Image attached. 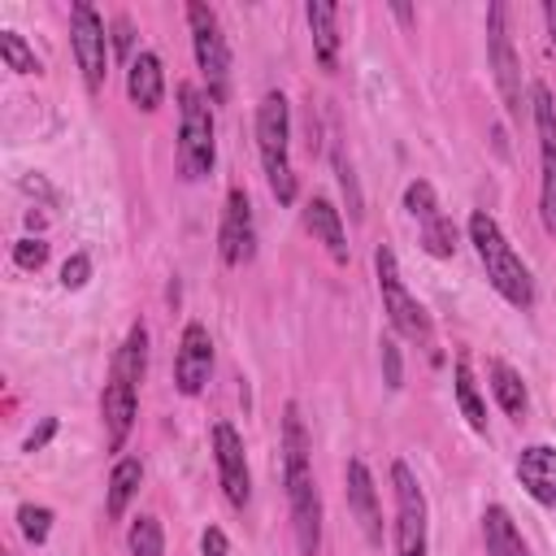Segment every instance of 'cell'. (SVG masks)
Listing matches in <instances>:
<instances>
[{
	"mask_svg": "<svg viewBox=\"0 0 556 556\" xmlns=\"http://www.w3.org/2000/svg\"><path fill=\"white\" fill-rule=\"evenodd\" d=\"M452 391H456V404H460V417L469 421V430L473 434H486V404H482V395H478L473 374H469L465 361H456V369H452Z\"/></svg>",
	"mask_w": 556,
	"mask_h": 556,
	"instance_id": "23",
	"label": "cell"
},
{
	"mask_svg": "<svg viewBox=\"0 0 556 556\" xmlns=\"http://www.w3.org/2000/svg\"><path fill=\"white\" fill-rule=\"evenodd\" d=\"M139 482H143V465H139V456H122V460L113 465V473H109V491H104V517H109V521H117V517L130 508V500L139 495Z\"/></svg>",
	"mask_w": 556,
	"mask_h": 556,
	"instance_id": "21",
	"label": "cell"
},
{
	"mask_svg": "<svg viewBox=\"0 0 556 556\" xmlns=\"http://www.w3.org/2000/svg\"><path fill=\"white\" fill-rule=\"evenodd\" d=\"M113 43H117V52H122V56L130 52V22H126V17H117V22H113Z\"/></svg>",
	"mask_w": 556,
	"mask_h": 556,
	"instance_id": "36",
	"label": "cell"
},
{
	"mask_svg": "<svg viewBox=\"0 0 556 556\" xmlns=\"http://www.w3.org/2000/svg\"><path fill=\"white\" fill-rule=\"evenodd\" d=\"M113 369L126 374L135 387L143 382V369H148V326H143V321H135V326L126 330V339H122V348H117V356H113Z\"/></svg>",
	"mask_w": 556,
	"mask_h": 556,
	"instance_id": "24",
	"label": "cell"
},
{
	"mask_svg": "<svg viewBox=\"0 0 556 556\" xmlns=\"http://www.w3.org/2000/svg\"><path fill=\"white\" fill-rule=\"evenodd\" d=\"M391 486H395V556H426L430 552L426 491L404 460L391 465Z\"/></svg>",
	"mask_w": 556,
	"mask_h": 556,
	"instance_id": "9",
	"label": "cell"
},
{
	"mask_svg": "<svg viewBox=\"0 0 556 556\" xmlns=\"http://www.w3.org/2000/svg\"><path fill=\"white\" fill-rule=\"evenodd\" d=\"M343 482H348V508H352V517H356L365 543L378 547V543H382V504H378V486H374L369 465L352 456L348 469H343Z\"/></svg>",
	"mask_w": 556,
	"mask_h": 556,
	"instance_id": "15",
	"label": "cell"
},
{
	"mask_svg": "<svg viewBox=\"0 0 556 556\" xmlns=\"http://www.w3.org/2000/svg\"><path fill=\"white\" fill-rule=\"evenodd\" d=\"M226 547H230V543H226V534H222L217 526H208V530L200 534V552H204V556H226Z\"/></svg>",
	"mask_w": 556,
	"mask_h": 556,
	"instance_id": "35",
	"label": "cell"
},
{
	"mask_svg": "<svg viewBox=\"0 0 556 556\" xmlns=\"http://www.w3.org/2000/svg\"><path fill=\"white\" fill-rule=\"evenodd\" d=\"M486 378H491V395L500 400V408L521 421V417H526V404H530L521 374H517L513 365H504V361H491V365H486Z\"/></svg>",
	"mask_w": 556,
	"mask_h": 556,
	"instance_id": "22",
	"label": "cell"
},
{
	"mask_svg": "<svg viewBox=\"0 0 556 556\" xmlns=\"http://www.w3.org/2000/svg\"><path fill=\"white\" fill-rule=\"evenodd\" d=\"M404 208H408L417 222L439 217V195H434V187H430L426 178H413V182L404 187Z\"/></svg>",
	"mask_w": 556,
	"mask_h": 556,
	"instance_id": "28",
	"label": "cell"
},
{
	"mask_svg": "<svg viewBox=\"0 0 556 556\" xmlns=\"http://www.w3.org/2000/svg\"><path fill=\"white\" fill-rule=\"evenodd\" d=\"M304 17H308V30H313V52L326 70H334L339 61V9L330 0H308L304 4Z\"/></svg>",
	"mask_w": 556,
	"mask_h": 556,
	"instance_id": "20",
	"label": "cell"
},
{
	"mask_svg": "<svg viewBox=\"0 0 556 556\" xmlns=\"http://www.w3.org/2000/svg\"><path fill=\"white\" fill-rule=\"evenodd\" d=\"M0 56H4V65L13 74H39V56L17 30H0Z\"/></svg>",
	"mask_w": 556,
	"mask_h": 556,
	"instance_id": "27",
	"label": "cell"
},
{
	"mask_svg": "<svg viewBox=\"0 0 556 556\" xmlns=\"http://www.w3.org/2000/svg\"><path fill=\"white\" fill-rule=\"evenodd\" d=\"M282 486H287L295 547L300 556H317L321 552V495H317V478L308 460V430H304L295 400L282 408Z\"/></svg>",
	"mask_w": 556,
	"mask_h": 556,
	"instance_id": "1",
	"label": "cell"
},
{
	"mask_svg": "<svg viewBox=\"0 0 556 556\" xmlns=\"http://www.w3.org/2000/svg\"><path fill=\"white\" fill-rule=\"evenodd\" d=\"M187 26H191V48H195V65L208 83V100H226V87H230V48H226V35H222V22L208 4L191 0L187 4Z\"/></svg>",
	"mask_w": 556,
	"mask_h": 556,
	"instance_id": "7",
	"label": "cell"
},
{
	"mask_svg": "<svg viewBox=\"0 0 556 556\" xmlns=\"http://www.w3.org/2000/svg\"><path fill=\"white\" fill-rule=\"evenodd\" d=\"M17 530L39 547V543H48V530H52V508H43V504H17Z\"/></svg>",
	"mask_w": 556,
	"mask_h": 556,
	"instance_id": "29",
	"label": "cell"
},
{
	"mask_svg": "<svg viewBox=\"0 0 556 556\" xmlns=\"http://www.w3.org/2000/svg\"><path fill=\"white\" fill-rule=\"evenodd\" d=\"M87 278H91V256H87V252H74V256L61 265V287H65V291H78V287H87Z\"/></svg>",
	"mask_w": 556,
	"mask_h": 556,
	"instance_id": "33",
	"label": "cell"
},
{
	"mask_svg": "<svg viewBox=\"0 0 556 556\" xmlns=\"http://www.w3.org/2000/svg\"><path fill=\"white\" fill-rule=\"evenodd\" d=\"M374 274H378V295H382V313H387V321H391V330L395 334H404L408 343H430V317H426V308L408 295V287H404V278H400V265H395V252L382 243L378 252H374Z\"/></svg>",
	"mask_w": 556,
	"mask_h": 556,
	"instance_id": "5",
	"label": "cell"
},
{
	"mask_svg": "<svg viewBox=\"0 0 556 556\" xmlns=\"http://www.w3.org/2000/svg\"><path fill=\"white\" fill-rule=\"evenodd\" d=\"M13 261H17V269H43L48 243H43V239H17V243H13Z\"/></svg>",
	"mask_w": 556,
	"mask_h": 556,
	"instance_id": "32",
	"label": "cell"
},
{
	"mask_svg": "<svg viewBox=\"0 0 556 556\" xmlns=\"http://www.w3.org/2000/svg\"><path fill=\"white\" fill-rule=\"evenodd\" d=\"M256 152L265 165V182L278 204L295 200V174H291V109L282 91H265L256 104Z\"/></svg>",
	"mask_w": 556,
	"mask_h": 556,
	"instance_id": "3",
	"label": "cell"
},
{
	"mask_svg": "<svg viewBox=\"0 0 556 556\" xmlns=\"http://www.w3.org/2000/svg\"><path fill=\"white\" fill-rule=\"evenodd\" d=\"M482 539H486V556H530V547L504 504L482 508Z\"/></svg>",
	"mask_w": 556,
	"mask_h": 556,
	"instance_id": "19",
	"label": "cell"
},
{
	"mask_svg": "<svg viewBox=\"0 0 556 556\" xmlns=\"http://www.w3.org/2000/svg\"><path fill=\"white\" fill-rule=\"evenodd\" d=\"M4 556H9V552H4Z\"/></svg>",
	"mask_w": 556,
	"mask_h": 556,
	"instance_id": "38",
	"label": "cell"
},
{
	"mask_svg": "<svg viewBox=\"0 0 556 556\" xmlns=\"http://www.w3.org/2000/svg\"><path fill=\"white\" fill-rule=\"evenodd\" d=\"M517 482L526 495L543 508H556V447L552 443H530L517 456Z\"/></svg>",
	"mask_w": 556,
	"mask_h": 556,
	"instance_id": "16",
	"label": "cell"
},
{
	"mask_svg": "<svg viewBox=\"0 0 556 556\" xmlns=\"http://www.w3.org/2000/svg\"><path fill=\"white\" fill-rule=\"evenodd\" d=\"M126 543H130V556H165V530H161V521L148 517V513L130 521Z\"/></svg>",
	"mask_w": 556,
	"mask_h": 556,
	"instance_id": "26",
	"label": "cell"
},
{
	"mask_svg": "<svg viewBox=\"0 0 556 556\" xmlns=\"http://www.w3.org/2000/svg\"><path fill=\"white\" fill-rule=\"evenodd\" d=\"M469 243L486 269V282L513 304V308H534V274L530 265L513 252V243L504 239L500 222L486 213V208H473L469 213Z\"/></svg>",
	"mask_w": 556,
	"mask_h": 556,
	"instance_id": "2",
	"label": "cell"
},
{
	"mask_svg": "<svg viewBox=\"0 0 556 556\" xmlns=\"http://www.w3.org/2000/svg\"><path fill=\"white\" fill-rule=\"evenodd\" d=\"M543 22H547V35H552V43H556V0L543 4Z\"/></svg>",
	"mask_w": 556,
	"mask_h": 556,
	"instance_id": "37",
	"label": "cell"
},
{
	"mask_svg": "<svg viewBox=\"0 0 556 556\" xmlns=\"http://www.w3.org/2000/svg\"><path fill=\"white\" fill-rule=\"evenodd\" d=\"M213 374V339L204 321H187L178 334V352H174V382L182 395H200L204 382Z\"/></svg>",
	"mask_w": 556,
	"mask_h": 556,
	"instance_id": "13",
	"label": "cell"
},
{
	"mask_svg": "<svg viewBox=\"0 0 556 556\" xmlns=\"http://www.w3.org/2000/svg\"><path fill=\"white\" fill-rule=\"evenodd\" d=\"M126 96L143 113L161 109V100H165V70H161V56L156 52L143 48V52H135L126 61Z\"/></svg>",
	"mask_w": 556,
	"mask_h": 556,
	"instance_id": "17",
	"label": "cell"
},
{
	"mask_svg": "<svg viewBox=\"0 0 556 556\" xmlns=\"http://www.w3.org/2000/svg\"><path fill=\"white\" fill-rule=\"evenodd\" d=\"M213 460H217V482L230 508H243L252 500V473H248V456H243V434L230 421L213 426Z\"/></svg>",
	"mask_w": 556,
	"mask_h": 556,
	"instance_id": "11",
	"label": "cell"
},
{
	"mask_svg": "<svg viewBox=\"0 0 556 556\" xmlns=\"http://www.w3.org/2000/svg\"><path fill=\"white\" fill-rule=\"evenodd\" d=\"M530 117H534V135H539V217L543 230L556 235V96L547 83L530 87Z\"/></svg>",
	"mask_w": 556,
	"mask_h": 556,
	"instance_id": "6",
	"label": "cell"
},
{
	"mask_svg": "<svg viewBox=\"0 0 556 556\" xmlns=\"http://www.w3.org/2000/svg\"><path fill=\"white\" fill-rule=\"evenodd\" d=\"M70 48H74V61L83 70L87 91L96 96L104 87V74H109V26L87 0L70 4Z\"/></svg>",
	"mask_w": 556,
	"mask_h": 556,
	"instance_id": "10",
	"label": "cell"
},
{
	"mask_svg": "<svg viewBox=\"0 0 556 556\" xmlns=\"http://www.w3.org/2000/svg\"><path fill=\"white\" fill-rule=\"evenodd\" d=\"M334 174H339V187H343V200H348V213L361 217L365 200H361V187H356V174H352V161L343 152H334Z\"/></svg>",
	"mask_w": 556,
	"mask_h": 556,
	"instance_id": "30",
	"label": "cell"
},
{
	"mask_svg": "<svg viewBox=\"0 0 556 556\" xmlns=\"http://www.w3.org/2000/svg\"><path fill=\"white\" fill-rule=\"evenodd\" d=\"M52 434H56V417H43V421H39V426H35V430L26 434V443H22V452H43Z\"/></svg>",
	"mask_w": 556,
	"mask_h": 556,
	"instance_id": "34",
	"label": "cell"
},
{
	"mask_svg": "<svg viewBox=\"0 0 556 556\" xmlns=\"http://www.w3.org/2000/svg\"><path fill=\"white\" fill-rule=\"evenodd\" d=\"M135 413H139V387L126 378V374H109L104 382V395H100V417H104V439H109V452H122L130 430H135Z\"/></svg>",
	"mask_w": 556,
	"mask_h": 556,
	"instance_id": "14",
	"label": "cell"
},
{
	"mask_svg": "<svg viewBox=\"0 0 556 556\" xmlns=\"http://www.w3.org/2000/svg\"><path fill=\"white\" fill-rule=\"evenodd\" d=\"M486 61H491V74H495V87H500V100H504L508 117L521 122V109H526L521 56H517L513 35H508V4H500V0L486 9Z\"/></svg>",
	"mask_w": 556,
	"mask_h": 556,
	"instance_id": "8",
	"label": "cell"
},
{
	"mask_svg": "<svg viewBox=\"0 0 556 556\" xmlns=\"http://www.w3.org/2000/svg\"><path fill=\"white\" fill-rule=\"evenodd\" d=\"M217 252L230 269L248 265L256 256V222H252V200L243 187H230L226 208H222V230H217Z\"/></svg>",
	"mask_w": 556,
	"mask_h": 556,
	"instance_id": "12",
	"label": "cell"
},
{
	"mask_svg": "<svg viewBox=\"0 0 556 556\" xmlns=\"http://www.w3.org/2000/svg\"><path fill=\"white\" fill-rule=\"evenodd\" d=\"M304 226H308V235L330 252V261L348 265V230H343L339 208H334L326 195H313V200L304 204Z\"/></svg>",
	"mask_w": 556,
	"mask_h": 556,
	"instance_id": "18",
	"label": "cell"
},
{
	"mask_svg": "<svg viewBox=\"0 0 556 556\" xmlns=\"http://www.w3.org/2000/svg\"><path fill=\"white\" fill-rule=\"evenodd\" d=\"M382 382L391 387V391H400L404 387V361H400V348H395V339L391 334H382Z\"/></svg>",
	"mask_w": 556,
	"mask_h": 556,
	"instance_id": "31",
	"label": "cell"
},
{
	"mask_svg": "<svg viewBox=\"0 0 556 556\" xmlns=\"http://www.w3.org/2000/svg\"><path fill=\"white\" fill-rule=\"evenodd\" d=\"M456 243H460V230H456V222L452 217H430V222H421V248L430 252V256H439V261H447L452 252H456Z\"/></svg>",
	"mask_w": 556,
	"mask_h": 556,
	"instance_id": "25",
	"label": "cell"
},
{
	"mask_svg": "<svg viewBox=\"0 0 556 556\" xmlns=\"http://www.w3.org/2000/svg\"><path fill=\"white\" fill-rule=\"evenodd\" d=\"M217 161V126L213 104L195 83H178V174L200 182L213 174Z\"/></svg>",
	"mask_w": 556,
	"mask_h": 556,
	"instance_id": "4",
	"label": "cell"
}]
</instances>
